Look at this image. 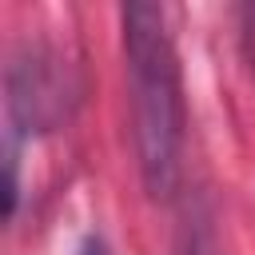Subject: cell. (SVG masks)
Returning <instances> with one entry per match:
<instances>
[{"instance_id": "1", "label": "cell", "mask_w": 255, "mask_h": 255, "mask_svg": "<svg viewBox=\"0 0 255 255\" xmlns=\"http://www.w3.org/2000/svg\"><path fill=\"white\" fill-rule=\"evenodd\" d=\"M124 68L131 96V131L143 187L163 199L175 191L179 155H183V76L175 40L167 32L163 8L155 4H124Z\"/></svg>"}, {"instance_id": "3", "label": "cell", "mask_w": 255, "mask_h": 255, "mask_svg": "<svg viewBox=\"0 0 255 255\" xmlns=\"http://www.w3.org/2000/svg\"><path fill=\"white\" fill-rule=\"evenodd\" d=\"M76 255H112V251H108V243H104V239L88 235V239H84V243L76 247Z\"/></svg>"}, {"instance_id": "2", "label": "cell", "mask_w": 255, "mask_h": 255, "mask_svg": "<svg viewBox=\"0 0 255 255\" xmlns=\"http://www.w3.org/2000/svg\"><path fill=\"white\" fill-rule=\"evenodd\" d=\"M239 40H243V56L255 72V4H243L239 8Z\"/></svg>"}]
</instances>
